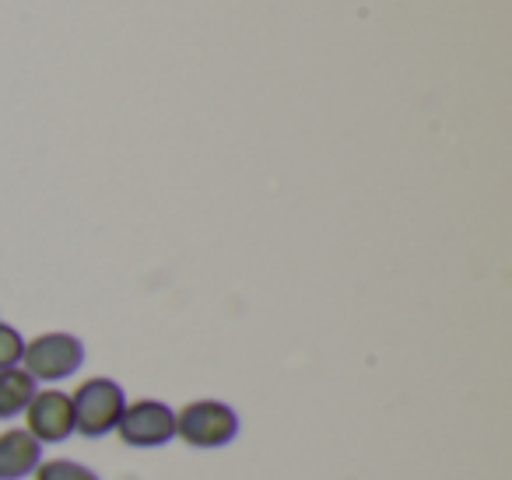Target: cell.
I'll list each match as a JSON object with an SVG mask.
<instances>
[{
  "label": "cell",
  "mask_w": 512,
  "mask_h": 480,
  "mask_svg": "<svg viewBox=\"0 0 512 480\" xmlns=\"http://www.w3.org/2000/svg\"><path fill=\"white\" fill-rule=\"evenodd\" d=\"M127 407V396L113 379H88L74 389L71 410H74V431H81L85 438H102L109 431H116Z\"/></svg>",
  "instance_id": "obj_1"
},
{
  "label": "cell",
  "mask_w": 512,
  "mask_h": 480,
  "mask_svg": "<svg viewBox=\"0 0 512 480\" xmlns=\"http://www.w3.org/2000/svg\"><path fill=\"white\" fill-rule=\"evenodd\" d=\"M176 435L190 449H221L239 435V414L221 400H193L176 414Z\"/></svg>",
  "instance_id": "obj_2"
},
{
  "label": "cell",
  "mask_w": 512,
  "mask_h": 480,
  "mask_svg": "<svg viewBox=\"0 0 512 480\" xmlns=\"http://www.w3.org/2000/svg\"><path fill=\"white\" fill-rule=\"evenodd\" d=\"M22 361L32 379L57 382L78 372L81 361H85V347H81V340L71 337V333H43V337H36L32 344H25Z\"/></svg>",
  "instance_id": "obj_3"
},
{
  "label": "cell",
  "mask_w": 512,
  "mask_h": 480,
  "mask_svg": "<svg viewBox=\"0 0 512 480\" xmlns=\"http://www.w3.org/2000/svg\"><path fill=\"white\" fill-rule=\"evenodd\" d=\"M116 431H120V442L130 449H158L176 438V410L158 400H137L134 407H123Z\"/></svg>",
  "instance_id": "obj_4"
},
{
  "label": "cell",
  "mask_w": 512,
  "mask_h": 480,
  "mask_svg": "<svg viewBox=\"0 0 512 480\" xmlns=\"http://www.w3.org/2000/svg\"><path fill=\"white\" fill-rule=\"evenodd\" d=\"M25 421H29V435L43 442H64L74 431V410L71 396H64L60 389H43L32 396V403L25 407Z\"/></svg>",
  "instance_id": "obj_5"
},
{
  "label": "cell",
  "mask_w": 512,
  "mask_h": 480,
  "mask_svg": "<svg viewBox=\"0 0 512 480\" xmlns=\"http://www.w3.org/2000/svg\"><path fill=\"white\" fill-rule=\"evenodd\" d=\"M43 445L25 428H11L0 435V480H22L39 466Z\"/></svg>",
  "instance_id": "obj_6"
},
{
  "label": "cell",
  "mask_w": 512,
  "mask_h": 480,
  "mask_svg": "<svg viewBox=\"0 0 512 480\" xmlns=\"http://www.w3.org/2000/svg\"><path fill=\"white\" fill-rule=\"evenodd\" d=\"M36 396V379L22 368H4L0 372V421L18 417Z\"/></svg>",
  "instance_id": "obj_7"
},
{
  "label": "cell",
  "mask_w": 512,
  "mask_h": 480,
  "mask_svg": "<svg viewBox=\"0 0 512 480\" xmlns=\"http://www.w3.org/2000/svg\"><path fill=\"white\" fill-rule=\"evenodd\" d=\"M36 480H99V473L71 463V459H50V463L36 466Z\"/></svg>",
  "instance_id": "obj_8"
},
{
  "label": "cell",
  "mask_w": 512,
  "mask_h": 480,
  "mask_svg": "<svg viewBox=\"0 0 512 480\" xmlns=\"http://www.w3.org/2000/svg\"><path fill=\"white\" fill-rule=\"evenodd\" d=\"M22 354H25L22 333H18L15 326L0 323V372H4V368H15L18 361H22Z\"/></svg>",
  "instance_id": "obj_9"
}]
</instances>
